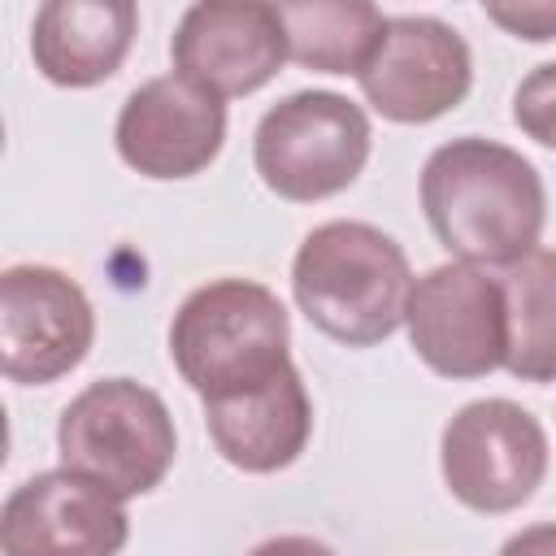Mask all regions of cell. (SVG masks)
<instances>
[{"label": "cell", "mask_w": 556, "mask_h": 556, "mask_svg": "<svg viewBox=\"0 0 556 556\" xmlns=\"http://www.w3.org/2000/svg\"><path fill=\"white\" fill-rule=\"evenodd\" d=\"M421 208L452 256L504 269L539 248L547 195L539 169L521 152L465 135L426 156Z\"/></svg>", "instance_id": "6da1fadb"}, {"label": "cell", "mask_w": 556, "mask_h": 556, "mask_svg": "<svg viewBox=\"0 0 556 556\" xmlns=\"http://www.w3.org/2000/svg\"><path fill=\"white\" fill-rule=\"evenodd\" d=\"M169 356L204 404L239 400L291 369V317L269 287L252 278H217L178 304L169 321Z\"/></svg>", "instance_id": "7a4b0ae2"}, {"label": "cell", "mask_w": 556, "mask_h": 556, "mask_svg": "<svg viewBox=\"0 0 556 556\" xmlns=\"http://www.w3.org/2000/svg\"><path fill=\"white\" fill-rule=\"evenodd\" d=\"M300 313L343 348H374L395 334L413 291L404 248L369 222H326L304 235L291 261Z\"/></svg>", "instance_id": "3957f363"}, {"label": "cell", "mask_w": 556, "mask_h": 556, "mask_svg": "<svg viewBox=\"0 0 556 556\" xmlns=\"http://www.w3.org/2000/svg\"><path fill=\"white\" fill-rule=\"evenodd\" d=\"M61 465L109 486L117 500L148 495L174 465L178 434L165 400L135 378L83 387L56 421Z\"/></svg>", "instance_id": "277c9868"}, {"label": "cell", "mask_w": 556, "mask_h": 556, "mask_svg": "<svg viewBox=\"0 0 556 556\" xmlns=\"http://www.w3.org/2000/svg\"><path fill=\"white\" fill-rule=\"evenodd\" d=\"M369 143L374 135L361 104L339 91H295L256 122L252 161L274 195L313 204L356 182Z\"/></svg>", "instance_id": "5b68a950"}, {"label": "cell", "mask_w": 556, "mask_h": 556, "mask_svg": "<svg viewBox=\"0 0 556 556\" xmlns=\"http://www.w3.org/2000/svg\"><path fill=\"white\" fill-rule=\"evenodd\" d=\"M413 352L443 378H486L508 352V308L500 274L447 261L426 269L404 304Z\"/></svg>", "instance_id": "8992f818"}, {"label": "cell", "mask_w": 556, "mask_h": 556, "mask_svg": "<svg viewBox=\"0 0 556 556\" xmlns=\"http://www.w3.org/2000/svg\"><path fill=\"white\" fill-rule=\"evenodd\" d=\"M439 460L447 491L465 508L513 513L547 473V434L513 400H473L443 426Z\"/></svg>", "instance_id": "52a82bcc"}, {"label": "cell", "mask_w": 556, "mask_h": 556, "mask_svg": "<svg viewBox=\"0 0 556 556\" xmlns=\"http://www.w3.org/2000/svg\"><path fill=\"white\" fill-rule=\"evenodd\" d=\"M96 339L87 291L52 265L0 274V369L9 382L43 387L78 369Z\"/></svg>", "instance_id": "ba28073f"}, {"label": "cell", "mask_w": 556, "mask_h": 556, "mask_svg": "<svg viewBox=\"0 0 556 556\" xmlns=\"http://www.w3.org/2000/svg\"><path fill=\"white\" fill-rule=\"evenodd\" d=\"M356 83L374 104V113L400 126H421L443 117L469 96L473 56L469 43L447 22L404 13V17H387L382 43Z\"/></svg>", "instance_id": "9c48e42d"}, {"label": "cell", "mask_w": 556, "mask_h": 556, "mask_svg": "<svg viewBox=\"0 0 556 556\" xmlns=\"http://www.w3.org/2000/svg\"><path fill=\"white\" fill-rule=\"evenodd\" d=\"M126 539L122 500L65 465L13 486L0 513L4 556H117Z\"/></svg>", "instance_id": "30bf717a"}, {"label": "cell", "mask_w": 556, "mask_h": 556, "mask_svg": "<svg viewBox=\"0 0 556 556\" xmlns=\"http://www.w3.org/2000/svg\"><path fill=\"white\" fill-rule=\"evenodd\" d=\"M113 139L143 178H191L222 152L226 104L182 74H161L126 96Z\"/></svg>", "instance_id": "8fae6325"}, {"label": "cell", "mask_w": 556, "mask_h": 556, "mask_svg": "<svg viewBox=\"0 0 556 556\" xmlns=\"http://www.w3.org/2000/svg\"><path fill=\"white\" fill-rule=\"evenodd\" d=\"M174 74L200 83L217 100L261 91L287 52V26L278 4H239V0H204L191 4L169 39Z\"/></svg>", "instance_id": "7c38bea8"}, {"label": "cell", "mask_w": 556, "mask_h": 556, "mask_svg": "<svg viewBox=\"0 0 556 556\" xmlns=\"http://www.w3.org/2000/svg\"><path fill=\"white\" fill-rule=\"evenodd\" d=\"M135 26L130 0H48L30 26L35 70L56 87H96L122 70Z\"/></svg>", "instance_id": "4fadbf2b"}, {"label": "cell", "mask_w": 556, "mask_h": 556, "mask_svg": "<svg viewBox=\"0 0 556 556\" xmlns=\"http://www.w3.org/2000/svg\"><path fill=\"white\" fill-rule=\"evenodd\" d=\"M204 426L226 465L243 473H278L287 469L313 434V404L300 369H282L269 387L248 391L239 400L204 404Z\"/></svg>", "instance_id": "5bb4252c"}, {"label": "cell", "mask_w": 556, "mask_h": 556, "mask_svg": "<svg viewBox=\"0 0 556 556\" xmlns=\"http://www.w3.org/2000/svg\"><path fill=\"white\" fill-rule=\"evenodd\" d=\"M278 17L287 26V52L304 70L321 74H365L374 61L387 13L365 0H304V4H278Z\"/></svg>", "instance_id": "9a60e30c"}, {"label": "cell", "mask_w": 556, "mask_h": 556, "mask_svg": "<svg viewBox=\"0 0 556 556\" xmlns=\"http://www.w3.org/2000/svg\"><path fill=\"white\" fill-rule=\"evenodd\" d=\"M500 287L508 308L504 369L521 382H556V252L534 248L504 265Z\"/></svg>", "instance_id": "2e32d148"}, {"label": "cell", "mask_w": 556, "mask_h": 556, "mask_svg": "<svg viewBox=\"0 0 556 556\" xmlns=\"http://www.w3.org/2000/svg\"><path fill=\"white\" fill-rule=\"evenodd\" d=\"M513 122L526 139L556 148V61L534 65L513 91Z\"/></svg>", "instance_id": "e0dca14e"}, {"label": "cell", "mask_w": 556, "mask_h": 556, "mask_svg": "<svg viewBox=\"0 0 556 556\" xmlns=\"http://www.w3.org/2000/svg\"><path fill=\"white\" fill-rule=\"evenodd\" d=\"M486 17L513 30L517 39H556V4L547 0H526V4H486Z\"/></svg>", "instance_id": "ac0fdd59"}, {"label": "cell", "mask_w": 556, "mask_h": 556, "mask_svg": "<svg viewBox=\"0 0 556 556\" xmlns=\"http://www.w3.org/2000/svg\"><path fill=\"white\" fill-rule=\"evenodd\" d=\"M500 556H556V521H539V526H526L517 530Z\"/></svg>", "instance_id": "d6986e66"}, {"label": "cell", "mask_w": 556, "mask_h": 556, "mask_svg": "<svg viewBox=\"0 0 556 556\" xmlns=\"http://www.w3.org/2000/svg\"><path fill=\"white\" fill-rule=\"evenodd\" d=\"M248 556H334V552L313 534H274V539L256 543Z\"/></svg>", "instance_id": "ffe728a7"}]
</instances>
